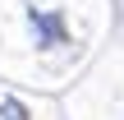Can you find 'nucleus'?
<instances>
[{
    "label": "nucleus",
    "mask_w": 124,
    "mask_h": 120,
    "mask_svg": "<svg viewBox=\"0 0 124 120\" xmlns=\"http://www.w3.org/2000/svg\"><path fill=\"white\" fill-rule=\"evenodd\" d=\"M0 120H28V111H23L14 97H0Z\"/></svg>",
    "instance_id": "f03ea898"
},
{
    "label": "nucleus",
    "mask_w": 124,
    "mask_h": 120,
    "mask_svg": "<svg viewBox=\"0 0 124 120\" xmlns=\"http://www.w3.org/2000/svg\"><path fill=\"white\" fill-rule=\"evenodd\" d=\"M28 23H32V32H37V42H41V46L64 42V18H60V14H41V9H32V14H28Z\"/></svg>",
    "instance_id": "f257e3e1"
}]
</instances>
